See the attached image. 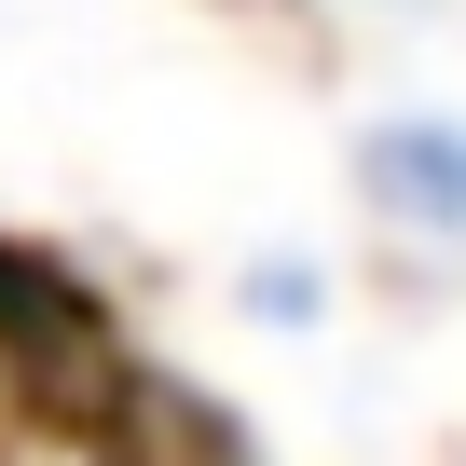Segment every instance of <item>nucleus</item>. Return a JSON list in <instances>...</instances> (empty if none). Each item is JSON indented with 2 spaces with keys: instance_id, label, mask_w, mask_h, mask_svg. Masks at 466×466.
<instances>
[{
  "instance_id": "f257e3e1",
  "label": "nucleus",
  "mask_w": 466,
  "mask_h": 466,
  "mask_svg": "<svg viewBox=\"0 0 466 466\" xmlns=\"http://www.w3.org/2000/svg\"><path fill=\"white\" fill-rule=\"evenodd\" d=\"M357 192H370L398 233L452 248V233H466V124H452V110H398V124H370V137H357Z\"/></svg>"
}]
</instances>
